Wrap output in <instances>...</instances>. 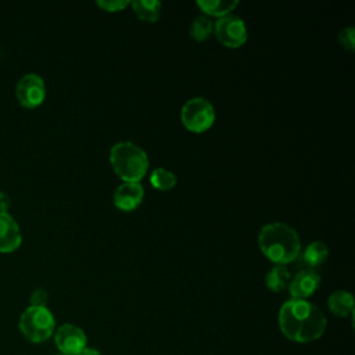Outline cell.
<instances>
[{
  "label": "cell",
  "mask_w": 355,
  "mask_h": 355,
  "mask_svg": "<svg viewBox=\"0 0 355 355\" xmlns=\"http://www.w3.org/2000/svg\"><path fill=\"white\" fill-rule=\"evenodd\" d=\"M133 12L144 22H155L159 19L162 4L158 0H135L130 1Z\"/></svg>",
  "instance_id": "cell-14"
},
{
  "label": "cell",
  "mask_w": 355,
  "mask_h": 355,
  "mask_svg": "<svg viewBox=\"0 0 355 355\" xmlns=\"http://www.w3.org/2000/svg\"><path fill=\"white\" fill-rule=\"evenodd\" d=\"M57 348L64 355H79L86 348L85 331L73 324L65 323L60 326L54 337Z\"/></svg>",
  "instance_id": "cell-8"
},
{
  "label": "cell",
  "mask_w": 355,
  "mask_h": 355,
  "mask_svg": "<svg viewBox=\"0 0 355 355\" xmlns=\"http://www.w3.org/2000/svg\"><path fill=\"white\" fill-rule=\"evenodd\" d=\"M79 355H101L97 349H94V348H85Z\"/></svg>",
  "instance_id": "cell-23"
},
{
  "label": "cell",
  "mask_w": 355,
  "mask_h": 355,
  "mask_svg": "<svg viewBox=\"0 0 355 355\" xmlns=\"http://www.w3.org/2000/svg\"><path fill=\"white\" fill-rule=\"evenodd\" d=\"M144 198V189L139 182H123L114 193V205L125 212L135 211Z\"/></svg>",
  "instance_id": "cell-9"
},
{
  "label": "cell",
  "mask_w": 355,
  "mask_h": 355,
  "mask_svg": "<svg viewBox=\"0 0 355 355\" xmlns=\"http://www.w3.org/2000/svg\"><path fill=\"white\" fill-rule=\"evenodd\" d=\"M55 320L46 306H29L19 318V330L32 343H43L53 334Z\"/></svg>",
  "instance_id": "cell-4"
},
{
  "label": "cell",
  "mask_w": 355,
  "mask_h": 355,
  "mask_svg": "<svg viewBox=\"0 0 355 355\" xmlns=\"http://www.w3.org/2000/svg\"><path fill=\"white\" fill-rule=\"evenodd\" d=\"M261 252L276 265H286L295 261L301 252L298 233L283 222H273L262 226L258 234Z\"/></svg>",
  "instance_id": "cell-2"
},
{
  "label": "cell",
  "mask_w": 355,
  "mask_h": 355,
  "mask_svg": "<svg viewBox=\"0 0 355 355\" xmlns=\"http://www.w3.org/2000/svg\"><path fill=\"white\" fill-rule=\"evenodd\" d=\"M17 100L26 108H36L44 101L46 85L40 75L26 73L17 82L15 86Z\"/></svg>",
  "instance_id": "cell-7"
},
{
  "label": "cell",
  "mask_w": 355,
  "mask_h": 355,
  "mask_svg": "<svg viewBox=\"0 0 355 355\" xmlns=\"http://www.w3.org/2000/svg\"><path fill=\"white\" fill-rule=\"evenodd\" d=\"M338 42L344 49L352 51L355 49V29L352 26L341 29L338 33Z\"/></svg>",
  "instance_id": "cell-20"
},
{
  "label": "cell",
  "mask_w": 355,
  "mask_h": 355,
  "mask_svg": "<svg viewBox=\"0 0 355 355\" xmlns=\"http://www.w3.org/2000/svg\"><path fill=\"white\" fill-rule=\"evenodd\" d=\"M212 32H214V21L207 15L196 17L189 29V35L197 42L207 40Z\"/></svg>",
  "instance_id": "cell-17"
},
{
  "label": "cell",
  "mask_w": 355,
  "mask_h": 355,
  "mask_svg": "<svg viewBox=\"0 0 355 355\" xmlns=\"http://www.w3.org/2000/svg\"><path fill=\"white\" fill-rule=\"evenodd\" d=\"M218 42L229 49L241 47L247 42V28L241 18L225 15L214 22V32Z\"/></svg>",
  "instance_id": "cell-6"
},
{
  "label": "cell",
  "mask_w": 355,
  "mask_h": 355,
  "mask_svg": "<svg viewBox=\"0 0 355 355\" xmlns=\"http://www.w3.org/2000/svg\"><path fill=\"white\" fill-rule=\"evenodd\" d=\"M96 6L105 12H118L130 6L129 0H98Z\"/></svg>",
  "instance_id": "cell-19"
},
{
  "label": "cell",
  "mask_w": 355,
  "mask_h": 355,
  "mask_svg": "<svg viewBox=\"0 0 355 355\" xmlns=\"http://www.w3.org/2000/svg\"><path fill=\"white\" fill-rule=\"evenodd\" d=\"M60 355H64V354H60Z\"/></svg>",
  "instance_id": "cell-24"
},
{
  "label": "cell",
  "mask_w": 355,
  "mask_h": 355,
  "mask_svg": "<svg viewBox=\"0 0 355 355\" xmlns=\"http://www.w3.org/2000/svg\"><path fill=\"white\" fill-rule=\"evenodd\" d=\"M327 306L336 316L345 318L354 312V297L351 293L344 290L334 291L327 300Z\"/></svg>",
  "instance_id": "cell-12"
},
{
  "label": "cell",
  "mask_w": 355,
  "mask_h": 355,
  "mask_svg": "<svg viewBox=\"0 0 355 355\" xmlns=\"http://www.w3.org/2000/svg\"><path fill=\"white\" fill-rule=\"evenodd\" d=\"M178 179L173 172L165 168H155L150 175V183L154 189L159 191H168L175 187Z\"/></svg>",
  "instance_id": "cell-18"
},
{
  "label": "cell",
  "mask_w": 355,
  "mask_h": 355,
  "mask_svg": "<svg viewBox=\"0 0 355 355\" xmlns=\"http://www.w3.org/2000/svg\"><path fill=\"white\" fill-rule=\"evenodd\" d=\"M197 6L207 17L222 18L225 15L232 14V11L239 6V1L237 0H198Z\"/></svg>",
  "instance_id": "cell-13"
},
{
  "label": "cell",
  "mask_w": 355,
  "mask_h": 355,
  "mask_svg": "<svg viewBox=\"0 0 355 355\" xmlns=\"http://www.w3.org/2000/svg\"><path fill=\"white\" fill-rule=\"evenodd\" d=\"M329 255V250L323 241H312L306 245V248L302 252L304 262L309 266V269L320 266Z\"/></svg>",
  "instance_id": "cell-16"
},
{
  "label": "cell",
  "mask_w": 355,
  "mask_h": 355,
  "mask_svg": "<svg viewBox=\"0 0 355 355\" xmlns=\"http://www.w3.org/2000/svg\"><path fill=\"white\" fill-rule=\"evenodd\" d=\"M326 324L324 313L306 300L291 298L279 311L282 333L295 343H311L320 338Z\"/></svg>",
  "instance_id": "cell-1"
},
{
  "label": "cell",
  "mask_w": 355,
  "mask_h": 355,
  "mask_svg": "<svg viewBox=\"0 0 355 355\" xmlns=\"http://www.w3.org/2000/svg\"><path fill=\"white\" fill-rule=\"evenodd\" d=\"M22 243L21 229L8 212H0V251L11 252Z\"/></svg>",
  "instance_id": "cell-11"
},
{
  "label": "cell",
  "mask_w": 355,
  "mask_h": 355,
  "mask_svg": "<svg viewBox=\"0 0 355 355\" xmlns=\"http://www.w3.org/2000/svg\"><path fill=\"white\" fill-rule=\"evenodd\" d=\"M320 275L313 269H302L300 270L288 283V291L291 298L295 300H306L311 297L318 287L320 286Z\"/></svg>",
  "instance_id": "cell-10"
},
{
  "label": "cell",
  "mask_w": 355,
  "mask_h": 355,
  "mask_svg": "<svg viewBox=\"0 0 355 355\" xmlns=\"http://www.w3.org/2000/svg\"><path fill=\"white\" fill-rule=\"evenodd\" d=\"M10 207V198L6 193L0 191V212H7Z\"/></svg>",
  "instance_id": "cell-22"
},
{
  "label": "cell",
  "mask_w": 355,
  "mask_h": 355,
  "mask_svg": "<svg viewBox=\"0 0 355 355\" xmlns=\"http://www.w3.org/2000/svg\"><path fill=\"white\" fill-rule=\"evenodd\" d=\"M110 162L123 182L140 183L148 169L147 153L132 141L115 143L110 151Z\"/></svg>",
  "instance_id": "cell-3"
},
{
  "label": "cell",
  "mask_w": 355,
  "mask_h": 355,
  "mask_svg": "<svg viewBox=\"0 0 355 355\" xmlns=\"http://www.w3.org/2000/svg\"><path fill=\"white\" fill-rule=\"evenodd\" d=\"M180 119L187 130L193 133H202L215 122L214 105L204 97L190 98L182 107Z\"/></svg>",
  "instance_id": "cell-5"
},
{
  "label": "cell",
  "mask_w": 355,
  "mask_h": 355,
  "mask_svg": "<svg viewBox=\"0 0 355 355\" xmlns=\"http://www.w3.org/2000/svg\"><path fill=\"white\" fill-rule=\"evenodd\" d=\"M47 298H49V295L44 288H36V290H33V293L31 294V298H29L31 306H46Z\"/></svg>",
  "instance_id": "cell-21"
},
{
  "label": "cell",
  "mask_w": 355,
  "mask_h": 355,
  "mask_svg": "<svg viewBox=\"0 0 355 355\" xmlns=\"http://www.w3.org/2000/svg\"><path fill=\"white\" fill-rule=\"evenodd\" d=\"M291 280L290 270L284 265H276L273 266L265 276V284L266 287L273 293L283 291Z\"/></svg>",
  "instance_id": "cell-15"
}]
</instances>
